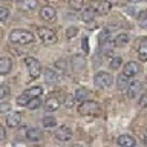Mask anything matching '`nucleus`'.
<instances>
[{
    "instance_id": "f257e3e1",
    "label": "nucleus",
    "mask_w": 147,
    "mask_h": 147,
    "mask_svg": "<svg viewBox=\"0 0 147 147\" xmlns=\"http://www.w3.org/2000/svg\"><path fill=\"white\" fill-rule=\"evenodd\" d=\"M34 34L28 29H14L9 32V41L17 45H28L34 41Z\"/></svg>"
},
{
    "instance_id": "f03ea898",
    "label": "nucleus",
    "mask_w": 147,
    "mask_h": 147,
    "mask_svg": "<svg viewBox=\"0 0 147 147\" xmlns=\"http://www.w3.org/2000/svg\"><path fill=\"white\" fill-rule=\"evenodd\" d=\"M37 35H38L41 43L46 45V46H52L58 41V37L55 34V31L51 29V28H46V26L37 28Z\"/></svg>"
},
{
    "instance_id": "7ed1b4c3",
    "label": "nucleus",
    "mask_w": 147,
    "mask_h": 147,
    "mask_svg": "<svg viewBox=\"0 0 147 147\" xmlns=\"http://www.w3.org/2000/svg\"><path fill=\"white\" fill-rule=\"evenodd\" d=\"M101 112V107L98 103L95 101H90V100H86L78 106V113L83 115V117H96L100 115Z\"/></svg>"
},
{
    "instance_id": "20e7f679",
    "label": "nucleus",
    "mask_w": 147,
    "mask_h": 147,
    "mask_svg": "<svg viewBox=\"0 0 147 147\" xmlns=\"http://www.w3.org/2000/svg\"><path fill=\"white\" fill-rule=\"evenodd\" d=\"M112 83H113L112 74H109V72H106V71L96 72L95 77H94V84L96 87H100V89H107V87L112 86Z\"/></svg>"
},
{
    "instance_id": "39448f33",
    "label": "nucleus",
    "mask_w": 147,
    "mask_h": 147,
    "mask_svg": "<svg viewBox=\"0 0 147 147\" xmlns=\"http://www.w3.org/2000/svg\"><path fill=\"white\" fill-rule=\"evenodd\" d=\"M25 66L28 67V74H29L31 78H38L41 74V66H40V61L34 57H25Z\"/></svg>"
},
{
    "instance_id": "423d86ee",
    "label": "nucleus",
    "mask_w": 147,
    "mask_h": 147,
    "mask_svg": "<svg viewBox=\"0 0 147 147\" xmlns=\"http://www.w3.org/2000/svg\"><path fill=\"white\" fill-rule=\"evenodd\" d=\"M38 16H40V18H41L43 22L51 23V22H54L55 18H57V11H55L54 6H49V5H46V6H43V8L40 9Z\"/></svg>"
},
{
    "instance_id": "0eeeda50",
    "label": "nucleus",
    "mask_w": 147,
    "mask_h": 147,
    "mask_svg": "<svg viewBox=\"0 0 147 147\" xmlns=\"http://www.w3.org/2000/svg\"><path fill=\"white\" fill-rule=\"evenodd\" d=\"M54 136H55L57 141H61V142L71 141L72 140V130L67 126H61V127L57 129V132L54 133Z\"/></svg>"
},
{
    "instance_id": "6e6552de",
    "label": "nucleus",
    "mask_w": 147,
    "mask_h": 147,
    "mask_svg": "<svg viewBox=\"0 0 147 147\" xmlns=\"http://www.w3.org/2000/svg\"><path fill=\"white\" fill-rule=\"evenodd\" d=\"M140 72H141V66L135 61H129V63L124 64V67H123V74L127 75L129 78L135 77L136 74H140Z\"/></svg>"
},
{
    "instance_id": "1a4fd4ad",
    "label": "nucleus",
    "mask_w": 147,
    "mask_h": 147,
    "mask_svg": "<svg viewBox=\"0 0 147 147\" xmlns=\"http://www.w3.org/2000/svg\"><path fill=\"white\" fill-rule=\"evenodd\" d=\"M5 123H6V126L11 127V129L18 127V126H20V123H22V113L20 112H11V113H8Z\"/></svg>"
},
{
    "instance_id": "9d476101",
    "label": "nucleus",
    "mask_w": 147,
    "mask_h": 147,
    "mask_svg": "<svg viewBox=\"0 0 147 147\" xmlns=\"http://www.w3.org/2000/svg\"><path fill=\"white\" fill-rule=\"evenodd\" d=\"M95 16H96V9L94 6H86L81 9V20L83 22H86V23L94 22Z\"/></svg>"
},
{
    "instance_id": "9b49d317",
    "label": "nucleus",
    "mask_w": 147,
    "mask_h": 147,
    "mask_svg": "<svg viewBox=\"0 0 147 147\" xmlns=\"http://www.w3.org/2000/svg\"><path fill=\"white\" fill-rule=\"evenodd\" d=\"M60 106H61V100L57 98V96H49L45 103V109L48 112H55V110L60 109Z\"/></svg>"
},
{
    "instance_id": "f8f14e48",
    "label": "nucleus",
    "mask_w": 147,
    "mask_h": 147,
    "mask_svg": "<svg viewBox=\"0 0 147 147\" xmlns=\"http://www.w3.org/2000/svg\"><path fill=\"white\" fill-rule=\"evenodd\" d=\"M43 77H45V81L48 83V84H57L58 80H60V75L57 72L54 71V69H45L43 71Z\"/></svg>"
},
{
    "instance_id": "ddd939ff",
    "label": "nucleus",
    "mask_w": 147,
    "mask_h": 147,
    "mask_svg": "<svg viewBox=\"0 0 147 147\" xmlns=\"http://www.w3.org/2000/svg\"><path fill=\"white\" fill-rule=\"evenodd\" d=\"M86 67V58L83 55H74L72 57V69L75 72H81Z\"/></svg>"
},
{
    "instance_id": "4468645a",
    "label": "nucleus",
    "mask_w": 147,
    "mask_h": 147,
    "mask_svg": "<svg viewBox=\"0 0 147 147\" xmlns=\"http://www.w3.org/2000/svg\"><path fill=\"white\" fill-rule=\"evenodd\" d=\"M37 6H38V0H23V2H18V8L25 12L35 11Z\"/></svg>"
},
{
    "instance_id": "2eb2a0df",
    "label": "nucleus",
    "mask_w": 147,
    "mask_h": 147,
    "mask_svg": "<svg viewBox=\"0 0 147 147\" xmlns=\"http://www.w3.org/2000/svg\"><path fill=\"white\" fill-rule=\"evenodd\" d=\"M12 69V60L8 57H2L0 58V75H8Z\"/></svg>"
},
{
    "instance_id": "dca6fc26",
    "label": "nucleus",
    "mask_w": 147,
    "mask_h": 147,
    "mask_svg": "<svg viewBox=\"0 0 147 147\" xmlns=\"http://www.w3.org/2000/svg\"><path fill=\"white\" fill-rule=\"evenodd\" d=\"M110 9H112V3H110L109 0H100V2L96 3V12H98L100 16H107L110 12Z\"/></svg>"
},
{
    "instance_id": "f3484780",
    "label": "nucleus",
    "mask_w": 147,
    "mask_h": 147,
    "mask_svg": "<svg viewBox=\"0 0 147 147\" xmlns=\"http://www.w3.org/2000/svg\"><path fill=\"white\" fill-rule=\"evenodd\" d=\"M117 144L123 147H132V146H136V140L130 135H119L117 140Z\"/></svg>"
},
{
    "instance_id": "a211bd4d",
    "label": "nucleus",
    "mask_w": 147,
    "mask_h": 147,
    "mask_svg": "<svg viewBox=\"0 0 147 147\" xmlns=\"http://www.w3.org/2000/svg\"><path fill=\"white\" fill-rule=\"evenodd\" d=\"M138 58L141 61H147V37H142L138 46Z\"/></svg>"
},
{
    "instance_id": "6ab92c4d",
    "label": "nucleus",
    "mask_w": 147,
    "mask_h": 147,
    "mask_svg": "<svg viewBox=\"0 0 147 147\" xmlns=\"http://www.w3.org/2000/svg\"><path fill=\"white\" fill-rule=\"evenodd\" d=\"M141 81H132L130 84H129L127 87V95H129V98H136L138 94H140V90H141Z\"/></svg>"
},
{
    "instance_id": "aec40b11",
    "label": "nucleus",
    "mask_w": 147,
    "mask_h": 147,
    "mask_svg": "<svg viewBox=\"0 0 147 147\" xmlns=\"http://www.w3.org/2000/svg\"><path fill=\"white\" fill-rule=\"evenodd\" d=\"M41 138V130L37 127H29L26 130V140L31 142H37Z\"/></svg>"
},
{
    "instance_id": "412c9836",
    "label": "nucleus",
    "mask_w": 147,
    "mask_h": 147,
    "mask_svg": "<svg viewBox=\"0 0 147 147\" xmlns=\"http://www.w3.org/2000/svg\"><path fill=\"white\" fill-rule=\"evenodd\" d=\"M127 43H129V34L127 32H121V34H118L113 38V46L115 48H123V46H126Z\"/></svg>"
},
{
    "instance_id": "4be33fe9",
    "label": "nucleus",
    "mask_w": 147,
    "mask_h": 147,
    "mask_svg": "<svg viewBox=\"0 0 147 147\" xmlns=\"http://www.w3.org/2000/svg\"><path fill=\"white\" fill-rule=\"evenodd\" d=\"M117 84H118V89L119 90H127V87H129V77L127 75H124V74H121V75L118 77V80H117Z\"/></svg>"
},
{
    "instance_id": "5701e85b",
    "label": "nucleus",
    "mask_w": 147,
    "mask_h": 147,
    "mask_svg": "<svg viewBox=\"0 0 147 147\" xmlns=\"http://www.w3.org/2000/svg\"><path fill=\"white\" fill-rule=\"evenodd\" d=\"M40 106H41V98L40 96H34V98L29 100V103L26 104V107L29 110H35V109H38Z\"/></svg>"
},
{
    "instance_id": "b1692460",
    "label": "nucleus",
    "mask_w": 147,
    "mask_h": 147,
    "mask_svg": "<svg viewBox=\"0 0 147 147\" xmlns=\"http://www.w3.org/2000/svg\"><path fill=\"white\" fill-rule=\"evenodd\" d=\"M89 96V92H87L84 87H78L77 89V92H75V98H77V101H86V98Z\"/></svg>"
},
{
    "instance_id": "393cba45",
    "label": "nucleus",
    "mask_w": 147,
    "mask_h": 147,
    "mask_svg": "<svg viewBox=\"0 0 147 147\" xmlns=\"http://www.w3.org/2000/svg\"><path fill=\"white\" fill-rule=\"evenodd\" d=\"M109 66L110 69H113V71H117V69H119L123 66V58L121 57H112L109 61Z\"/></svg>"
},
{
    "instance_id": "a878e982",
    "label": "nucleus",
    "mask_w": 147,
    "mask_h": 147,
    "mask_svg": "<svg viewBox=\"0 0 147 147\" xmlns=\"http://www.w3.org/2000/svg\"><path fill=\"white\" fill-rule=\"evenodd\" d=\"M25 94L29 95L31 98H34V96H40L41 94H43V89H41L40 86H35V87H31V89H26Z\"/></svg>"
},
{
    "instance_id": "bb28decb",
    "label": "nucleus",
    "mask_w": 147,
    "mask_h": 147,
    "mask_svg": "<svg viewBox=\"0 0 147 147\" xmlns=\"http://www.w3.org/2000/svg\"><path fill=\"white\" fill-rule=\"evenodd\" d=\"M69 6H71L74 11H81L84 8V0H67Z\"/></svg>"
},
{
    "instance_id": "cd10ccee",
    "label": "nucleus",
    "mask_w": 147,
    "mask_h": 147,
    "mask_svg": "<svg viewBox=\"0 0 147 147\" xmlns=\"http://www.w3.org/2000/svg\"><path fill=\"white\" fill-rule=\"evenodd\" d=\"M41 123H43V127L45 129H52V127L57 126V119H55L54 117H45Z\"/></svg>"
},
{
    "instance_id": "c85d7f7f",
    "label": "nucleus",
    "mask_w": 147,
    "mask_h": 147,
    "mask_svg": "<svg viewBox=\"0 0 147 147\" xmlns=\"http://www.w3.org/2000/svg\"><path fill=\"white\" fill-rule=\"evenodd\" d=\"M109 37H110V31H107V29H104V31H101L100 34H98V43L103 46V45H106L109 41Z\"/></svg>"
},
{
    "instance_id": "c756f323",
    "label": "nucleus",
    "mask_w": 147,
    "mask_h": 147,
    "mask_svg": "<svg viewBox=\"0 0 147 147\" xmlns=\"http://www.w3.org/2000/svg\"><path fill=\"white\" fill-rule=\"evenodd\" d=\"M75 101H77L75 95H67L66 98H64L63 104H64V107H67V109H72V107H74V104H75Z\"/></svg>"
},
{
    "instance_id": "7c9ffc66",
    "label": "nucleus",
    "mask_w": 147,
    "mask_h": 147,
    "mask_svg": "<svg viewBox=\"0 0 147 147\" xmlns=\"http://www.w3.org/2000/svg\"><path fill=\"white\" fill-rule=\"evenodd\" d=\"M138 106H140L141 109H146L147 107V90H144L140 95V98H138Z\"/></svg>"
},
{
    "instance_id": "2f4dec72",
    "label": "nucleus",
    "mask_w": 147,
    "mask_h": 147,
    "mask_svg": "<svg viewBox=\"0 0 147 147\" xmlns=\"http://www.w3.org/2000/svg\"><path fill=\"white\" fill-rule=\"evenodd\" d=\"M29 100H31V96L26 95L25 92H23V94L17 98V104H18V106H26L28 103H29Z\"/></svg>"
},
{
    "instance_id": "473e14b6",
    "label": "nucleus",
    "mask_w": 147,
    "mask_h": 147,
    "mask_svg": "<svg viewBox=\"0 0 147 147\" xmlns=\"http://www.w3.org/2000/svg\"><path fill=\"white\" fill-rule=\"evenodd\" d=\"M8 17H9V9L5 6H0V22L5 23L8 20Z\"/></svg>"
},
{
    "instance_id": "72a5a7b5",
    "label": "nucleus",
    "mask_w": 147,
    "mask_h": 147,
    "mask_svg": "<svg viewBox=\"0 0 147 147\" xmlns=\"http://www.w3.org/2000/svg\"><path fill=\"white\" fill-rule=\"evenodd\" d=\"M78 34V28L75 26H71V28H67V31H66V37L69 40H72V38H75V35Z\"/></svg>"
},
{
    "instance_id": "f704fd0d",
    "label": "nucleus",
    "mask_w": 147,
    "mask_h": 147,
    "mask_svg": "<svg viewBox=\"0 0 147 147\" xmlns=\"http://www.w3.org/2000/svg\"><path fill=\"white\" fill-rule=\"evenodd\" d=\"M8 96H9V87L6 84H2L0 86V98L3 101V100H6Z\"/></svg>"
},
{
    "instance_id": "c9c22d12",
    "label": "nucleus",
    "mask_w": 147,
    "mask_h": 147,
    "mask_svg": "<svg viewBox=\"0 0 147 147\" xmlns=\"http://www.w3.org/2000/svg\"><path fill=\"white\" fill-rule=\"evenodd\" d=\"M8 110H11V104L9 103H6V101H2V103H0V113H6Z\"/></svg>"
},
{
    "instance_id": "e433bc0d",
    "label": "nucleus",
    "mask_w": 147,
    "mask_h": 147,
    "mask_svg": "<svg viewBox=\"0 0 147 147\" xmlns=\"http://www.w3.org/2000/svg\"><path fill=\"white\" fill-rule=\"evenodd\" d=\"M81 48H83V52L84 54H89V38H87V37H83Z\"/></svg>"
},
{
    "instance_id": "4c0bfd02",
    "label": "nucleus",
    "mask_w": 147,
    "mask_h": 147,
    "mask_svg": "<svg viewBox=\"0 0 147 147\" xmlns=\"http://www.w3.org/2000/svg\"><path fill=\"white\" fill-rule=\"evenodd\" d=\"M55 67L60 69V71H63V74H64V72H66V61H64V60H57Z\"/></svg>"
},
{
    "instance_id": "58836bf2",
    "label": "nucleus",
    "mask_w": 147,
    "mask_h": 147,
    "mask_svg": "<svg viewBox=\"0 0 147 147\" xmlns=\"http://www.w3.org/2000/svg\"><path fill=\"white\" fill-rule=\"evenodd\" d=\"M140 25L142 28H147V11L142 12L141 16H140Z\"/></svg>"
},
{
    "instance_id": "ea45409f",
    "label": "nucleus",
    "mask_w": 147,
    "mask_h": 147,
    "mask_svg": "<svg viewBox=\"0 0 147 147\" xmlns=\"http://www.w3.org/2000/svg\"><path fill=\"white\" fill-rule=\"evenodd\" d=\"M5 136H6V135H5V127H3V126H0V141H3V140H5Z\"/></svg>"
},
{
    "instance_id": "a19ab883",
    "label": "nucleus",
    "mask_w": 147,
    "mask_h": 147,
    "mask_svg": "<svg viewBox=\"0 0 147 147\" xmlns=\"http://www.w3.org/2000/svg\"><path fill=\"white\" fill-rule=\"evenodd\" d=\"M142 141H144V144H146V146H147V132H146V133H144V140H142Z\"/></svg>"
},
{
    "instance_id": "79ce46f5",
    "label": "nucleus",
    "mask_w": 147,
    "mask_h": 147,
    "mask_svg": "<svg viewBox=\"0 0 147 147\" xmlns=\"http://www.w3.org/2000/svg\"><path fill=\"white\" fill-rule=\"evenodd\" d=\"M130 3H140V2H142V0H129Z\"/></svg>"
},
{
    "instance_id": "37998d69",
    "label": "nucleus",
    "mask_w": 147,
    "mask_h": 147,
    "mask_svg": "<svg viewBox=\"0 0 147 147\" xmlns=\"http://www.w3.org/2000/svg\"><path fill=\"white\" fill-rule=\"evenodd\" d=\"M17 2H23V0H17Z\"/></svg>"
}]
</instances>
